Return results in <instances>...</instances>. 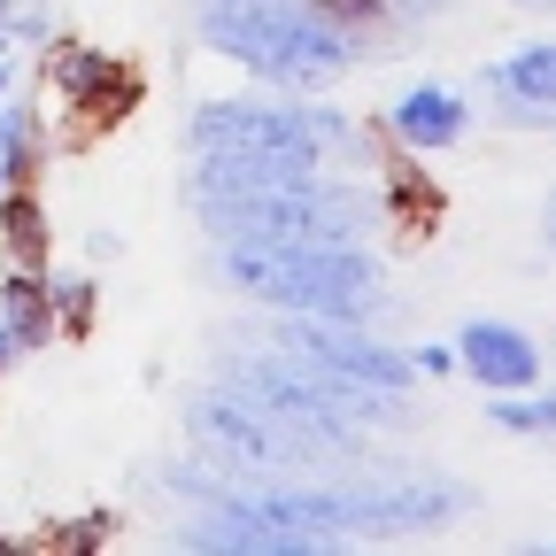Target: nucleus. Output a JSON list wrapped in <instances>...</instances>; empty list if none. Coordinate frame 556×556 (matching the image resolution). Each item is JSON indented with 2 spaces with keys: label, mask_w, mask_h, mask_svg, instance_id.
Returning a JSON list of instances; mask_svg holds the SVG:
<instances>
[{
  "label": "nucleus",
  "mask_w": 556,
  "mask_h": 556,
  "mask_svg": "<svg viewBox=\"0 0 556 556\" xmlns=\"http://www.w3.org/2000/svg\"><path fill=\"white\" fill-rule=\"evenodd\" d=\"M225 287L278 302V309H317V317H371L387 278L364 248H248L232 240Z\"/></svg>",
  "instance_id": "2"
},
{
  "label": "nucleus",
  "mask_w": 556,
  "mask_h": 556,
  "mask_svg": "<svg viewBox=\"0 0 556 556\" xmlns=\"http://www.w3.org/2000/svg\"><path fill=\"white\" fill-rule=\"evenodd\" d=\"M464 124H471V109H464L456 86H409V93L394 101V139H402V148H417V155L456 148Z\"/></svg>",
  "instance_id": "7"
},
{
  "label": "nucleus",
  "mask_w": 556,
  "mask_h": 556,
  "mask_svg": "<svg viewBox=\"0 0 556 556\" xmlns=\"http://www.w3.org/2000/svg\"><path fill=\"white\" fill-rule=\"evenodd\" d=\"M495 426H510V433H556V394H533V387H526V402L495 394Z\"/></svg>",
  "instance_id": "8"
},
{
  "label": "nucleus",
  "mask_w": 556,
  "mask_h": 556,
  "mask_svg": "<svg viewBox=\"0 0 556 556\" xmlns=\"http://www.w3.org/2000/svg\"><path fill=\"white\" fill-rule=\"evenodd\" d=\"M294 340V356L309 364V371H332V379H356V387H409L417 379V364L402 356V348H387V340H371V332H340V325H294L287 332Z\"/></svg>",
  "instance_id": "4"
},
{
  "label": "nucleus",
  "mask_w": 556,
  "mask_h": 556,
  "mask_svg": "<svg viewBox=\"0 0 556 556\" xmlns=\"http://www.w3.org/2000/svg\"><path fill=\"white\" fill-rule=\"evenodd\" d=\"M201 39L217 54H232V62H248L255 78L294 86V93L340 78V70L364 54L348 39V24H332L325 9H287V0H208Z\"/></svg>",
  "instance_id": "1"
},
{
  "label": "nucleus",
  "mask_w": 556,
  "mask_h": 556,
  "mask_svg": "<svg viewBox=\"0 0 556 556\" xmlns=\"http://www.w3.org/2000/svg\"><path fill=\"white\" fill-rule=\"evenodd\" d=\"M518 9H556V0H518Z\"/></svg>",
  "instance_id": "10"
},
{
  "label": "nucleus",
  "mask_w": 556,
  "mask_h": 556,
  "mask_svg": "<svg viewBox=\"0 0 556 556\" xmlns=\"http://www.w3.org/2000/svg\"><path fill=\"white\" fill-rule=\"evenodd\" d=\"M486 86H495L503 116H518V124H556V39H533V47L503 54L495 70H486Z\"/></svg>",
  "instance_id": "6"
},
{
  "label": "nucleus",
  "mask_w": 556,
  "mask_h": 556,
  "mask_svg": "<svg viewBox=\"0 0 556 556\" xmlns=\"http://www.w3.org/2000/svg\"><path fill=\"white\" fill-rule=\"evenodd\" d=\"M193 148L201 155H332V148H356V124L309 109V101H217L193 116Z\"/></svg>",
  "instance_id": "3"
},
{
  "label": "nucleus",
  "mask_w": 556,
  "mask_h": 556,
  "mask_svg": "<svg viewBox=\"0 0 556 556\" xmlns=\"http://www.w3.org/2000/svg\"><path fill=\"white\" fill-rule=\"evenodd\" d=\"M456 364H464L486 394H526L533 371H541V348H533L518 325H503V317H471V325L456 332Z\"/></svg>",
  "instance_id": "5"
},
{
  "label": "nucleus",
  "mask_w": 556,
  "mask_h": 556,
  "mask_svg": "<svg viewBox=\"0 0 556 556\" xmlns=\"http://www.w3.org/2000/svg\"><path fill=\"white\" fill-rule=\"evenodd\" d=\"M409 364H417V371H448V364H456V348H417Z\"/></svg>",
  "instance_id": "9"
}]
</instances>
